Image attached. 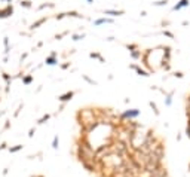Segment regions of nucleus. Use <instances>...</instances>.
<instances>
[{"instance_id": "obj_1", "label": "nucleus", "mask_w": 190, "mask_h": 177, "mask_svg": "<svg viewBox=\"0 0 190 177\" xmlns=\"http://www.w3.org/2000/svg\"><path fill=\"white\" fill-rule=\"evenodd\" d=\"M12 14H13V7H12V5H7L5 9H0V20L7 18V16H11Z\"/></svg>"}, {"instance_id": "obj_2", "label": "nucleus", "mask_w": 190, "mask_h": 177, "mask_svg": "<svg viewBox=\"0 0 190 177\" xmlns=\"http://www.w3.org/2000/svg\"><path fill=\"white\" fill-rule=\"evenodd\" d=\"M73 95H74L73 92H67V94H64V95H61V97H58V100L63 101V103H65V101H68V100H71Z\"/></svg>"}, {"instance_id": "obj_3", "label": "nucleus", "mask_w": 190, "mask_h": 177, "mask_svg": "<svg viewBox=\"0 0 190 177\" xmlns=\"http://www.w3.org/2000/svg\"><path fill=\"white\" fill-rule=\"evenodd\" d=\"M138 113H140V112H138L137 109H134L132 112H126V113H123V115H122V118H134V116H138Z\"/></svg>"}, {"instance_id": "obj_4", "label": "nucleus", "mask_w": 190, "mask_h": 177, "mask_svg": "<svg viewBox=\"0 0 190 177\" xmlns=\"http://www.w3.org/2000/svg\"><path fill=\"white\" fill-rule=\"evenodd\" d=\"M22 144H16V146H13V147H7V150H9L11 153H16V152H20V150H22Z\"/></svg>"}, {"instance_id": "obj_5", "label": "nucleus", "mask_w": 190, "mask_h": 177, "mask_svg": "<svg viewBox=\"0 0 190 177\" xmlns=\"http://www.w3.org/2000/svg\"><path fill=\"white\" fill-rule=\"evenodd\" d=\"M45 21H46V18H40V20H37L36 22H33L30 28H31V30H34V28H37V27H39V25H42V24H43V22H45Z\"/></svg>"}, {"instance_id": "obj_6", "label": "nucleus", "mask_w": 190, "mask_h": 177, "mask_svg": "<svg viewBox=\"0 0 190 177\" xmlns=\"http://www.w3.org/2000/svg\"><path fill=\"white\" fill-rule=\"evenodd\" d=\"M45 63H46V64H49V66H54V64H57V60H55V54H52L51 57H48Z\"/></svg>"}, {"instance_id": "obj_7", "label": "nucleus", "mask_w": 190, "mask_h": 177, "mask_svg": "<svg viewBox=\"0 0 190 177\" xmlns=\"http://www.w3.org/2000/svg\"><path fill=\"white\" fill-rule=\"evenodd\" d=\"M104 22H113V20H107V18H101L95 21V25H100V24H104Z\"/></svg>"}, {"instance_id": "obj_8", "label": "nucleus", "mask_w": 190, "mask_h": 177, "mask_svg": "<svg viewBox=\"0 0 190 177\" xmlns=\"http://www.w3.org/2000/svg\"><path fill=\"white\" fill-rule=\"evenodd\" d=\"M49 118H51L49 115H43V116H42V118H40V119L37 121V123H39V125H42V123H45V122H46V121H48Z\"/></svg>"}, {"instance_id": "obj_9", "label": "nucleus", "mask_w": 190, "mask_h": 177, "mask_svg": "<svg viewBox=\"0 0 190 177\" xmlns=\"http://www.w3.org/2000/svg\"><path fill=\"white\" fill-rule=\"evenodd\" d=\"M31 81H33V76H25V77H22L24 85H30V83H31Z\"/></svg>"}, {"instance_id": "obj_10", "label": "nucleus", "mask_w": 190, "mask_h": 177, "mask_svg": "<svg viewBox=\"0 0 190 177\" xmlns=\"http://www.w3.org/2000/svg\"><path fill=\"white\" fill-rule=\"evenodd\" d=\"M22 7H27V9H28V7H31V2H28V0H21V3H20Z\"/></svg>"}, {"instance_id": "obj_11", "label": "nucleus", "mask_w": 190, "mask_h": 177, "mask_svg": "<svg viewBox=\"0 0 190 177\" xmlns=\"http://www.w3.org/2000/svg\"><path fill=\"white\" fill-rule=\"evenodd\" d=\"M58 144H59V138H58V136H55L54 140H52V147L54 149H58Z\"/></svg>"}, {"instance_id": "obj_12", "label": "nucleus", "mask_w": 190, "mask_h": 177, "mask_svg": "<svg viewBox=\"0 0 190 177\" xmlns=\"http://www.w3.org/2000/svg\"><path fill=\"white\" fill-rule=\"evenodd\" d=\"M104 14H107V15H122L123 12L122 11H117V12L116 11H106Z\"/></svg>"}, {"instance_id": "obj_13", "label": "nucleus", "mask_w": 190, "mask_h": 177, "mask_svg": "<svg viewBox=\"0 0 190 177\" xmlns=\"http://www.w3.org/2000/svg\"><path fill=\"white\" fill-rule=\"evenodd\" d=\"M3 79L6 81V83H7V85H11V81H12V77H11L9 75H7V73H3Z\"/></svg>"}, {"instance_id": "obj_14", "label": "nucleus", "mask_w": 190, "mask_h": 177, "mask_svg": "<svg viewBox=\"0 0 190 177\" xmlns=\"http://www.w3.org/2000/svg\"><path fill=\"white\" fill-rule=\"evenodd\" d=\"M34 132H36V128H31V130L28 131V137H30V138L34 136Z\"/></svg>"}, {"instance_id": "obj_15", "label": "nucleus", "mask_w": 190, "mask_h": 177, "mask_svg": "<svg viewBox=\"0 0 190 177\" xmlns=\"http://www.w3.org/2000/svg\"><path fill=\"white\" fill-rule=\"evenodd\" d=\"M21 110H22V104H21V106H20V107H18V110H16V112L13 113V116H18V115H20V112H21Z\"/></svg>"}, {"instance_id": "obj_16", "label": "nucleus", "mask_w": 190, "mask_h": 177, "mask_svg": "<svg viewBox=\"0 0 190 177\" xmlns=\"http://www.w3.org/2000/svg\"><path fill=\"white\" fill-rule=\"evenodd\" d=\"M85 36L82 34V36H79V34H76V36H73V40H79V39H83Z\"/></svg>"}, {"instance_id": "obj_17", "label": "nucleus", "mask_w": 190, "mask_h": 177, "mask_svg": "<svg viewBox=\"0 0 190 177\" xmlns=\"http://www.w3.org/2000/svg\"><path fill=\"white\" fill-rule=\"evenodd\" d=\"M5 149H7V144L6 143H2V144H0V150H5Z\"/></svg>"}, {"instance_id": "obj_18", "label": "nucleus", "mask_w": 190, "mask_h": 177, "mask_svg": "<svg viewBox=\"0 0 190 177\" xmlns=\"http://www.w3.org/2000/svg\"><path fill=\"white\" fill-rule=\"evenodd\" d=\"M91 58H100V60H101V57H100L98 54H94V52H92V54H91Z\"/></svg>"}, {"instance_id": "obj_19", "label": "nucleus", "mask_w": 190, "mask_h": 177, "mask_svg": "<svg viewBox=\"0 0 190 177\" xmlns=\"http://www.w3.org/2000/svg\"><path fill=\"white\" fill-rule=\"evenodd\" d=\"M9 125H11V123H9V121H6V123H5V128H3V130H7V128H9Z\"/></svg>"}, {"instance_id": "obj_20", "label": "nucleus", "mask_w": 190, "mask_h": 177, "mask_svg": "<svg viewBox=\"0 0 190 177\" xmlns=\"http://www.w3.org/2000/svg\"><path fill=\"white\" fill-rule=\"evenodd\" d=\"M27 55H28V54H22V55H21V63H22L25 58H27Z\"/></svg>"}, {"instance_id": "obj_21", "label": "nucleus", "mask_w": 190, "mask_h": 177, "mask_svg": "<svg viewBox=\"0 0 190 177\" xmlns=\"http://www.w3.org/2000/svg\"><path fill=\"white\" fill-rule=\"evenodd\" d=\"M7 173H9V170H7V168H5V170L2 171V174H3V176H7Z\"/></svg>"}, {"instance_id": "obj_22", "label": "nucleus", "mask_w": 190, "mask_h": 177, "mask_svg": "<svg viewBox=\"0 0 190 177\" xmlns=\"http://www.w3.org/2000/svg\"><path fill=\"white\" fill-rule=\"evenodd\" d=\"M3 2H12V0H3Z\"/></svg>"}, {"instance_id": "obj_23", "label": "nucleus", "mask_w": 190, "mask_h": 177, "mask_svg": "<svg viewBox=\"0 0 190 177\" xmlns=\"http://www.w3.org/2000/svg\"><path fill=\"white\" fill-rule=\"evenodd\" d=\"M34 177H43V176H34Z\"/></svg>"}, {"instance_id": "obj_24", "label": "nucleus", "mask_w": 190, "mask_h": 177, "mask_svg": "<svg viewBox=\"0 0 190 177\" xmlns=\"http://www.w3.org/2000/svg\"><path fill=\"white\" fill-rule=\"evenodd\" d=\"M88 2H89V3H91V2H92V0H88Z\"/></svg>"}, {"instance_id": "obj_25", "label": "nucleus", "mask_w": 190, "mask_h": 177, "mask_svg": "<svg viewBox=\"0 0 190 177\" xmlns=\"http://www.w3.org/2000/svg\"><path fill=\"white\" fill-rule=\"evenodd\" d=\"M0 103H2V98H0Z\"/></svg>"}]
</instances>
